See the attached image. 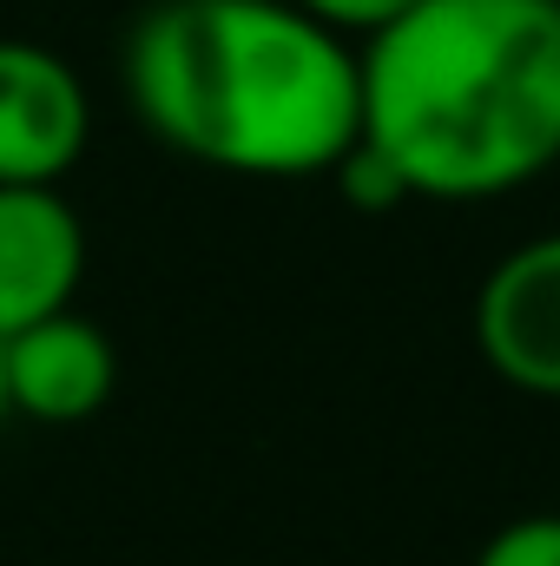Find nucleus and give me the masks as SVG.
Segmentation results:
<instances>
[{
	"mask_svg": "<svg viewBox=\"0 0 560 566\" xmlns=\"http://www.w3.org/2000/svg\"><path fill=\"white\" fill-rule=\"evenodd\" d=\"M126 99L158 145L231 178H330L363 139V53L297 0H152Z\"/></svg>",
	"mask_w": 560,
	"mask_h": 566,
	"instance_id": "f257e3e1",
	"label": "nucleus"
},
{
	"mask_svg": "<svg viewBox=\"0 0 560 566\" xmlns=\"http://www.w3.org/2000/svg\"><path fill=\"white\" fill-rule=\"evenodd\" d=\"M363 53V139L416 198H501L560 158V0H416Z\"/></svg>",
	"mask_w": 560,
	"mask_h": 566,
	"instance_id": "f03ea898",
	"label": "nucleus"
},
{
	"mask_svg": "<svg viewBox=\"0 0 560 566\" xmlns=\"http://www.w3.org/2000/svg\"><path fill=\"white\" fill-rule=\"evenodd\" d=\"M86 139V80L40 40H0V185H60Z\"/></svg>",
	"mask_w": 560,
	"mask_h": 566,
	"instance_id": "7ed1b4c3",
	"label": "nucleus"
},
{
	"mask_svg": "<svg viewBox=\"0 0 560 566\" xmlns=\"http://www.w3.org/2000/svg\"><path fill=\"white\" fill-rule=\"evenodd\" d=\"M475 343L508 389L560 402V231L515 244L481 277Z\"/></svg>",
	"mask_w": 560,
	"mask_h": 566,
	"instance_id": "20e7f679",
	"label": "nucleus"
},
{
	"mask_svg": "<svg viewBox=\"0 0 560 566\" xmlns=\"http://www.w3.org/2000/svg\"><path fill=\"white\" fill-rule=\"evenodd\" d=\"M0 356H7V402L27 422L46 428L93 422L120 389V349L80 310L40 316V323L0 336Z\"/></svg>",
	"mask_w": 560,
	"mask_h": 566,
	"instance_id": "39448f33",
	"label": "nucleus"
},
{
	"mask_svg": "<svg viewBox=\"0 0 560 566\" xmlns=\"http://www.w3.org/2000/svg\"><path fill=\"white\" fill-rule=\"evenodd\" d=\"M86 277V224L60 185H0V336L73 310Z\"/></svg>",
	"mask_w": 560,
	"mask_h": 566,
	"instance_id": "423d86ee",
	"label": "nucleus"
},
{
	"mask_svg": "<svg viewBox=\"0 0 560 566\" xmlns=\"http://www.w3.org/2000/svg\"><path fill=\"white\" fill-rule=\"evenodd\" d=\"M330 185L343 191V205L350 211H363V218H383V211H396V205H409L416 191H409V178L376 151L370 139H356L336 165H330Z\"/></svg>",
	"mask_w": 560,
	"mask_h": 566,
	"instance_id": "0eeeda50",
	"label": "nucleus"
},
{
	"mask_svg": "<svg viewBox=\"0 0 560 566\" xmlns=\"http://www.w3.org/2000/svg\"><path fill=\"white\" fill-rule=\"evenodd\" d=\"M475 566H560V514H521V521H508L475 554Z\"/></svg>",
	"mask_w": 560,
	"mask_h": 566,
	"instance_id": "6e6552de",
	"label": "nucleus"
},
{
	"mask_svg": "<svg viewBox=\"0 0 560 566\" xmlns=\"http://www.w3.org/2000/svg\"><path fill=\"white\" fill-rule=\"evenodd\" d=\"M303 13H317L323 27H336V33H350V40H370L376 27H390L396 13H409L416 0H297Z\"/></svg>",
	"mask_w": 560,
	"mask_h": 566,
	"instance_id": "1a4fd4ad",
	"label": "nucleus"
},
{
	"mask_svg": "<svg viewBox=\"0 0 560 566\" xmlns=\"http://www.w3.org/2000/svg\"><path fill=\"white\" fill-rule=\"evenodd\" d=\"M13 416V402H7V356H0V422Z\"/></svg>",
	"mask_w": 560,
	"mask_h": 566,
	"instance_id": "9d476101",
	"label": "nucleus"
}]
</instances>
